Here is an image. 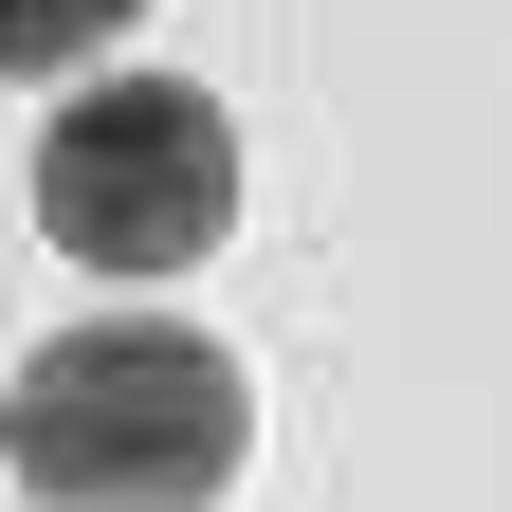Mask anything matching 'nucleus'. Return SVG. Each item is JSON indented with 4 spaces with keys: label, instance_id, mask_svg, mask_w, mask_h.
<instances>
[{
    "label": "nucleus",
    "instance_id": "f257e3e1",
    "mask_svg": "<svg viewBox=\"0 0 512 512\" xmlns=\"http://www.w3.org/2000/svg\"><path fill=\"white\" fill-rule=\"evenodd\" d=\"M256 439L238 348L165 330V311H110V330H55L0 403V476L37 512H202Z\"/></svg>",
    "mask_w": 512,
    "mask_h": 512
},
{
    "label": "nucleus",
    "instance_id": "f03ea898",
    "mask_svg": "<svg viewBox=\"0 0 512 512\" xmlns=\"http://www.w3.org/2000/svg\"><path fill=\"white\" fill-rule=\"evenodd\" d=\"M37 220L92 275H202L238 238V110L183 74H74V110L37 128Z\"/></svg>",
    "mask_w": 512,
    "mask_h": 512
},
{
    "label": "nucleus",
    "instance_id": "7ed1b4c3",
    "mask_svg": "<svg viewBox=\"0 0 512 512\" xmlns=\"http://www.w3.org/2000/svg\"><path fill=\"white\" fill-rule=\"evenodd\" d=\"M147 0H0V74H92V37H128Z\"/></svg>",
    "mask_w": 512,
    "mask_h": 512
}]
</instances>
